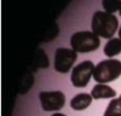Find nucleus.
Returning <instances> with one entry per match:
<instances>
[{
  "label": "nucleus",
  "mask_w": 121,
  "mask_h": 116,
  "mask_svg": "<svg viewBox=\"0 0 121 116\" xmlns=\"http://www.w3.org/2000/svg\"><path fill=\"white\" fill-rule=\"evenodd\" d=\"M91 26L98 37L111 39L118 27V20L112 13L98 10L93 15Z\"/></svg>",
  "instance_id": "f257e3e1"
},
{
  "label": "nucleus",
  "mask_w": 121,
  "mask_h": 116,
  "mask_svg": "<svg viewBox=\"0 0 121 116\" xmlns=\"http://www.w3.org/2000/svg\"><path fill=\"white\" fill-rule=\"evenodd\" d=\"M121 75V61L115 58L101 60L95 67L94 79L99 83H108L115 80Z\"/></svg>",
  "instance_id": "f03ea898"
},
{
  "label": "nucleus",
  "mask_w": 121,
  "mask_h": 116,
  "mask_svg": "<svg viewBox=\"0 0 121 116\" xmlns=\"http://www.w3.org/2000/svg\"><path fill=\"white\" fill-rule=\"evenodd\" d=\"M70 43L76 52L88 53L99 47L100 40L93 31H78L72 35Z\"/></svg>",
  "instance_id": "7ed1b4c3"
},
{
  "label": "nucleus",
  "mask_w": 121,
  "mask_h": 116,
  "mask_svg": "<svg viewBox=\"0 0 121 116\" xmlns=\"http://www.w3.org/2000/svg\"><path fill=\"white\" fill-rule=\"evenodd\" d=\"M95 65L91 60H84L73 68L71 82L77 88H84L89 83L94 74Z\"/></svg>",
  "instance_id": "20e7f679"
},
{
  "label": "nucleus",
  "mask_w": 121,
  "mask_h": 116,
  "mask_svg": "<svg viewBox=\"0 0 121 116\" xmlns=\"http://www.w3.org/2000/svg\"><path fill=\"white\" fill-rule=\"evenodd\" d=\"M78 58L77 52L74 49L60 47L55 52L54 68L57 72L65 74L68 73Z\"/></svg>",
  "instance_id": "39448f33"
},
{
  "label": "nucleus",
  "mask_w": 121,
  "mask_h": 116,
  "mask_svg": "<svg viewBox=\"0 0 121 116\" xmlns=\"http://www.w3.org/2000/svg\"><path fill=\"white\" fill-rule=\"evenodd\" d=\"M39 99L43 110L56 111L63 108L65 103V96L60 91H41Z\"/></svg>",
  "instance_id": "423d86ee"
},
{
  "label": "nucleus",
  "mask_w": 121,
  "mask_h": 116,
  "mask_svg": "<svg viewBox=\"0 0 121 116\" xmlns=\"http://www.w3.org/2000/svg\"><path fill=\"white\" fill-rule=\"evenodd\" d=\"M91 95L94 99H104V98H113L116 95V91L110 86L106 84H96L92 91Z\"/></svg>",
  "instance_id": "0eeeda50"
},
{
  "label": "nucleus",
  "mask_w": 121,
  "mask_h": 116,
  "mask_svg": "<svg viewBox=\"0 0 121 116\" xmlns=\"http://www.w3.org/2000/svg\"><path fill=\"white\" fill-rule=\"evenodd\" d=\"M93 97L89 93H78L75 95L70 102V107L74 110H83L87 108L92 103Z\"/></svg>",
  "instance_id": "6e6552de"
},
{
  "label": "nucleus",
  "mask_w": 121,
  "mask_h": 116,
  "mask_svg": "<svg viewBox=\"0 0 121 116\" xmlns=\"http://www.w3.org/2000/svg\"><path fill=\"white\" fill-rule=\"evenodd\" d=\"M103 51L104 54L109 58H112L113 56L118 55L121 53V40L119 38L110 39L106 42Z\"/></svg>",
  "instance_id": "1a4fd4ad"
},
{
  "label": "nucleus",
  "mask_w": 121,
  "mask_h": 116,
  "mask_svg": "<svg viewBox=\"0 0 121 116\" xmlns=\"http://www.w3.org/2000/svg\"><path fill=\"white\" fill-rule=\"evenodd\" d=\"M103 116H121V95L111 100Z\"/></svg>",
  "instance_id": "9d476101"
},
{
  "label": "nucleus",
  "mask_w": 121,
  "mask_h": 116,
  "mask_svg": "<svg viewBox=\"0 0 121 116\" xmlns=\"http://www.w3.org/2000/svg\"><path fill=\"white\" fill-rule=\"evenodd\" d=\"M120 0H102V6L105 11L112 13L119 8Z\"/></svg>",
  "instance_id": "9b49d317"
},
{
  "label": "nucleus",
  "mask_w": 121,
  "mask_h": 116,
  "mask_svg": "<svg viewBox=\"0 0 121 116\" xmlns=\"http://www.w3.org/2000/svg\"><path fill=\"white\" fill-rule=\"evenodd\" d=\"M52 116H66V115H64L62 113H54Z\"/></svg>",
  "instance_id": "f8f14e48"
},
{
  "label": "nucleus",
  "mask_w": 121,
  "mask_h": 116,
  "mask_svg": "<svg viewBox=\"0 0 121 116\" xmlns=\"http://www.w3.org/2000/svg\"><path fill=\"white\" fill-rule=\"evenodd\" d=\"M118 10H119V14H120V16H121V0H120V5H119V8H118Z\"/></svg>",
  "instance_id": "ddd939ff"
},
{
  "label": "nucleus",
  "mask_w": 121,
  "mask_h": 116,
  "mask_svg": "<svg viewBox=\"0 0 121 116\" xmlns=\"http://www.w3.org/2000/svg\"><path fill=\"white\" fill-rule=\"evenodd\" d=\"M118 36H119V39L121 40V27L119 28V31H118Z\"/></svg>",
  "instance_id": "4468645a"
}]
</instances>
